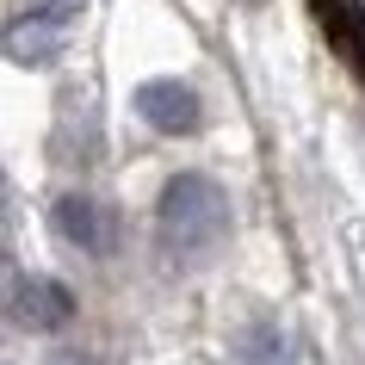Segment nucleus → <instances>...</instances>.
<instances>
[{
	"label": "nucleus",
	"mask_w": 365,
	"mask_h": 365,
	"mask_svg": "<svg viewBox=\"0 0 365 365\" xmlns=\"http://www.w3.org/2000/svg\"><path fill=\"white\" fill-rule=\"evenodd\" d=\"M130 106H136V118H143L155 136H198L205 130V99H198L192 81H180V75L143 81L130 93Z\"/></svg>",
	"instance_id": "obj_4"
},
{
	"label": "nucleus",
	"mask_w": 365,
	"mask_h": 365,
	"mask_svg": "<svg viewBox=\"0 0 365 365\" xmlns=\"http://www.w3.org/2000/svg\"><path fill=\"white\" fill-rule=\"evenodd\" d=\"M6 316L13 328H31V334H56L75 316V297L56 285V279H31V272H13V291H6Z\"/></svg>",
	"instance_id": "obj_5"
},
{
	"label": "nucleus",
	"mask_w": 365,
	"mask_h": 365,
	"mask_svg": "<svg viewBox=\"0 0 365 365\" xmlns=\"http://www.w3.org/2000/svg\"><path fill=\"white\" fill-rule=\"evenodd\" d=\"M43 365H99V359H93V353H81V346H62V353H50Z\"/></svg>",
	"instance_id": "obj_7"
},
{
	"label": "nucleus",
	"mask_w": 365,
	"mask_h": 365,
	"mask_svg": "<svg viewBox=\"0 0 365 365\" xmlns=\"http://www.w3.org/2000/svg\"><path fill=\"white\" fill-rule=\"evenodd\" d=\"M81 6L87 0H31V6H19L6 19V56L19 62V68H50L62 56L68 31H75Z\"/></svg>",
	"instance_id": "obj_2"
},
{
	"label": "nucleus",
	"mask_w": 365,
	"mask_h": 365,
	"mask_svg": "<svg viewBox=\"0 0 365 365\" xmlns=\"http://www.w3.org/2000/svg\"><path fill=\"white\" fill-rule=\"evenodd\" d=\"M230 242V198L211 173H173L161 186V205H155V248L161 260L180 272L217 260V248Z\"/></svg>",
	"instance_id": "obj_1"
},
{
	"label": "nucleus",
	"mask_w": 365,
	"mask_h": 365,
	"mask_svg": "<svg viewBox=\"0 0 365 365\" xmlns=\"http://www.w3.org/2000/svg\"><path fill=\"white\" fill-rule=\"evenodd\" d=\"M230 365H291V341L272 316H248L230 334Z\"/></svg>",
	"instance_id": "obj_6"
},
{
	"label": "nucleus",
	"mask_w": 365,
	"mask_h": 365,
	"mask_svg": "<svg viewBox=\"0 0 365 365\" xmlns=\"http://www.w3.org/2000/svg\"><path fill=\"white\" fill-rule=\"evenodd\" d=\"M50 235L81 260H106L118 248V217H112V205H99L87 192H62L50 205Z\"/></svg>",
	"instance_id": "obj_3"
}]
</instances>
